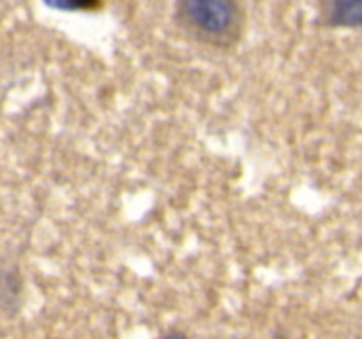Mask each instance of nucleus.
Segmentation results:
<instances>
[{"label": "nucleus", "mask_w": 362, "mask_h": 339, "mask_svg": "<svg viewBox=\"0 0 362 339\" xmlns=\"http://www.w3.org/2000/svg\"><path fill=\"white\" fill-rule=\"evenodd\" d=\"M48 6L57 7V9L64 11H74V9H87L95 4V0H45Z\"/></svg>", "instance_id": "obj_3"}, {"label": "nucleus", "mask_w": 362, "mask_h": 339, "mask_svg": "<svg viewBox=\"0 0 362 339\" xmlns=\"http://www.w3.org/2000/svg\"><path fill=\"white\" fill-rule=\"evenodd\" d=\"M322 25L331 28H359L362 0H318Z\"/></svg>", "instance_id": "obj_2"}, {"label": "nucleus", "mask_w": 362, "mask_h": 339, "mask_svg": "<svg viewBox=\"0 0 362 339\" xmlns=\"http://www.w3.org/2000/svg\"><path fill=\"white\" fill-rule=\"evenodd\" d=\"M173 18L187 37L216 49L233 48L246 25L240 0H175Z\"/></svg>", "instance_id": "obj_1"}]
</instances>
